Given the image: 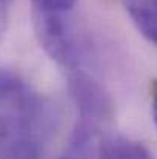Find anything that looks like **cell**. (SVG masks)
I'll return each mask as SVG.
<instances>
[{
	"label": "cell",
	"instance_id": "6da1fadb",
	"mask_svg": "<svg viewBox=\"0 0 157 159\" xmlns=\"http://www.w3.org/2000/svg\"><path fill=\"white\" fill-rule=\"evenodd\" d=\"M65 14L33 8V23L37 40L45 53L69 71L79 66L80 59L76 37Z\"/></svg>",
	"mask_w": 157,
	"mask_h": 159
},
{
	"label": "cell",
	"instance_id": "7a4b0ae2",
	"mask_svg": "<svg viewBox=\"0 0 157 159\" xmlns=\"http://www.w3.org/2000/svg\"><path fill=\"white\" fill-rule=\"evenodd\" d=\"M68 80L71 96L79 110L80 120L102 125L112 119V99L97 79L77 66L74 70H69Z\"/></svg>",
	"mask_w": 157,
	"mask_h": 159
},
{
	"label": "cell",
	"instance_id": "3957f363",
	"mask_svg": "<svg viewBox=\"0 0 157 159\" xmlns=\"http://www.w3.org/2000/svg\"><path fill=\"white\" fill-rule=\"evenodd\" d=\"M42 124L0 111V159H40Z\"/></svg>",
	"mask_w": 157,
	"mask_h": 159
},
{
	"label": "cell",
	"instance_id": "277c9868",
	"mask_svg": "<svg viewBox=\"0 0 157 159\" xmlns=\"http://www.w3.org/2000/svg\"><path fill=\"white\" fill-rule=\"evenodd\" d=\"M0 111L45 124L46 107L33 87L15 71L0 68Z\"/></svg>",
	"mask_w": 157,
	"mask_h": 159
},
{
	"label": "cell",
	"instance_id": "5b68a950",
	"mask_svg": "<svg viewBox=\"0 0 157 159\" xmlns=\"http://www.w3.org/2000/svg\"><path fill=\"white\" fill-rule=\"evenodd\" d=\"M106 142L100 125L79 119L59 159H106Z\"/></svg>",
	"mask_w": 157,
	"mask_h": 159
},
{
	"label": "cell",
	"instance_id": "8992f818",
	"mask_svg": "<svg viewBox=\"0 0 157 159\" xmlns=\"http://www.w3.org/2000/svg\"><path fill=\"white\" fill-rule=\"evenodd\" d=\"M122 5L137 31L157 45V0H122Z\"/></svg>",
	"mask_w": 157,
	"mask_h": 159
},
{
	"label": "cell",
	"instance_id": "52a82bcc",
	"mask_svg": "<svg viewBox=\"0 0 157 159\" xmlns=\"http://www.w3.org/2000/svg\"><path fill=\"white\" fill-rule=\"evenodd\" d=\"M106 159H153V156L140 142L112 136L106 142Z\"/></svg>",
	"mask_w": 157,
	"mask_h": 159
},
{
	"label": "cell",
	"instance_id": "ba28073f",
	"mask_svg": "<svg viewBox=\"0 0 157 159\" xmlns=\"http://www.w3.org/2000/svg\"><path fill=\"white\" fill-rule=\"evenodd\" d=\"M77 0H31L33 8L45 9V11H57V12H69L76 6Z\"/></svg>",
	"mask_w": 157,
	"mask_h": 159
},
{
	"label": "cell",
	"instance_id": "9c48e42d",
	"mask_svg": "<svg viewBox=\"0 0 157 159\" xmlns=\"http://www.w3.org/2000/svg\"><path fill=\"white\" fill-rule=\"evenodd\" d=\"M12 2L14 0H0V39H2V36L5 33V28H6V22H8L9 12H11Z\"/></svg>",
	"mask_w": 157,
	"mask_h": 159
},
{
	"label": "cell",
	"instance_id": "30bf717a",
	"mask_svg": "<svg viewBox=\"0 0 157 159\" xmlns=\"http://www.w3.org/2000/svg\"><path fill=\"white\" fill-rule=\"evenodd\" d=\"M153 119L157 127V91L154 93V99H153Z\"/></svg>",
	"mask_w": 157,
	"mask_h": 159
}]
</instances>
